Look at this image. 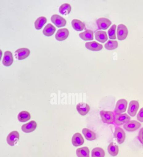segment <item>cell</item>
<instances>
[{"label":"cell","instance_id":"cell-1","mask_svg":"<svg viewBox=\"0 0 143 157\" xmlns=\"http://www.w3.org/2000/svg\"><path fill=\"white\" fill-rule=\"evenodd\" d=\"M100 115L104 123L110 124L114 122L115 115L113 112L102 110L100 112Z\"/></svg>","mask_w":143,"mask_h":157},{"label":"cell","instance_id":"cell-2","mask_svg":"<svg viewBox=\"0 0 143 157\" xmlns=\"http://www.w3.org/2000/svg\"><path fill=\"white\" fill-rule=\"evenodd\" d=\"M128 102L125 99H121L116 103L114 112L116 114H121L126 111Z\"/></svg>","mask_w":143,"mask_h":157},{"label":"cell","instance_id":"cell-3","mask_svg":"<svg viewBox=\"0 0 143 157\" xmlns=\"http://www.w3.org/2000/svg\"><path fill=\"white\" fill-rule=\"evenodd\" d=\"M131 117L126 113L116 114L115 116V124L117 125H121L126 124L130 121Z\"/></svg>","mask_w":143,"mask_h":157},{"label":"cell","instance_id":"cell-4","mask_svg":"<svg viewBox=\"0 0 143 157\" xmlns=\"http://www.w3.org/2000/svg\"><path fill=\"white\" fill-rule=\"evenodd\" d=\"M117 37L120 41L125 40L128 34V30L125 25L119 24L117 28Z\"/></svg>","mask_w":143,"mask_h":157},{"label":"cell","instance_id":"cell-5","mask_svg":"<svg viewBox=\"0 0 143 157\" xmlns=\"http://www.w3.org/2000/svg\"><path fill=\"white\" fill-rule=\"evenodd\" d=\"M30 50L27 48H19L15 52V57L18 60H21L27 58L30 55Z\"/></svg>","mask_w":143,"mask_h":157},{"label":"cell","instance_id":"cell-6","mask_svg":"<svg viewBox=\"0 0 143 157\" xmlns=\"http://www.w3.org/2000/svg\"><path fill=\"white\" fill-rule=\"evenodd\" d=\"M114 136L115 138H117L118 144H123L125 140V134L123 129L120 127H117L115 128Z\"/></svg>","mask_w":143,"mask_h":157},{"label":"cell","instance_id":"cell-7","mask_svg":"<svg viewBox=\"0 0 143 157\" xmlns=\"http://www.w3.org/2000/svg\"><path fill=\"white\" fill-rule=\"evenodd\" d=\"M141 126L140 122L136 121H129L124 124V128L128 132H134L138 130Z\"/></svg>","mask_w":143,"mask_h":157},{"label":"cell","instance_id":"cell-8","mask_svg":"<svg viewBox=\"0 0 143 157\" xmlns=\"http://www.w3.org/2000/svg\"><path fill=\"white\" fill-rule=\"evenodd\" d=\"M19 138V134L18 132L12 131L9 134L7 137V142L10 146H14L18 142Z\"/></svg>","mask_w":143,"mask_h":157},{"label":"cell","instance_id":"cell-9","mask_svg":"<svg viewBox=\"0 0 143 157\" xmlns=\"http://www.w3.org/2000/svg\"><path fill=\"white\" fill-rule=\"evenodd\" d=\"M51 21L58 28L63 27L66 24V20L57 14L53 15L51 17Z\"/></svg>","mask_w":143,"mask_h":157},{"label":"cell","instance_id":"cell-10","mask_svg":"<svg viewBox=\"0 0 143 157\" xmlns=\"http://www.w3.org/2000/svg\"><path fill=\"white\" fill-rule=\"evenodd\" d=\"M97 27L99 29L106 30L111 25V21L110 20L105 18H100L96 21Z\"/></svg>","mask_w":143,"mask_h":157},{"label":"cell","instance_id":"cell-11","mask_svg":"<svg viewBox=\"0 0 143 157\" xmlns=\"http://www.w3.org/2000/svg\"><path fill=\"white\" fill-rule=\"evenodd\" d=\"M139 107V103L136 100H132L130 101L128 113L130 116L134 117L137 114Z\"/></svg>","mask_w":143,"mask_h":157},{"label":"cell","instance_id":"cell-12","mask_svg":"<svg viewBox=\"0 0 143 157\" xmlns=\"http://www.w3.org/2000/svg\"><path fill=\"white\" fill-rule=\"evenodd\" d=\"M69 31L67 29H61L58 30L56 33L55 38L59 41H63L66 40L69 35Z\"/></svg>","mask_w":143,"mask_h":157},{"label":"cell","instance_id":"cell-13","mask_svg":"<svg viewBox=\"0 0 143 157\" xmlns=\"http://www.w3.org/2000/svg\"><path fill=\"white\" fill-rule=\"evenodd\" d=\"M37 126L36 122L32 121L27 124H23L22 127V130L24 132L30 133L34 131L36 128Z\"/></svg>","mask_w":143,"mask_h":157},{"label":"cell","instance_id":"cell-14","mask_svg":"<svg viewBox=\"0 0 143 157\" xmlns=\"http://www.w3.org/2000/svg\"><path fill=\"white\" fill-rule=\"evenodd\" d=\"M85 46L86 48L92 51H100L103 48V46L102 44L96 41L87 42Z\"/></svg>","mask_w":143,"mask_h":157},{"label":"cell","instance_id":"cell-15","mask_svg":"<svg viewBox=\"0 0 143 157\" xmlns=\"http://www.w3.org/2000/svg\"><path fill=\"white\" fill-rule=\"evenodd\" d=\"M76 109L79 114L81 115H85L89 113L90 107L85 103H80L76 106Z\"/></svg>","mask_w":143,"mask_h":157},{"label":"cell","instance_id":"cell-16","mask_svg":"<svg viewBox=\"0 0 143 157\" xmlns=\"http://www.w3.org/2000/svg\"><path fill=\"white\" fill-rule=\"evenodd\" d=\"M14 59L12 53L10 51L5 52L3 59V63L5 66H10L13 62Z\"/></svg>","mask_w":143,"mask_h":157},{"label":"cell","instance_id":"cell-17","mask_svg":"<svg viewBox=\"0 0 143 157\" xmlns=\"http://www.w3.org/2000/svg\"><path fill=\"white\" fill-rule=\"evenodd\" d=\"M84 140L83 137L80 133H76L73 136L72 138V143L74 146H81L84 143Z\"/></svg>","mask_w":143,"mask_h":157},{"label":"cell","instance_id":"cell-18","mask_svg":"<svg viewBox=\"0 0 143 157\" xmlns=\"http://www.w3.org/2000/svg\"><path fill=\"white\" fill-rule=\"evenodd\" d=\"M79 36L84 41H91L94 39L93 32L91 30H86L84 32L80 33Z\"/></svg>","mask_w":143,"mask_h":157},{"label":"cell","instance_id":"cell-19","mask_svg":"<svg viewBox=\"0 0 143 157\" xmlns=\"http://www.w3.org/2000/svg\"><path fill=\"white\" fill-rule=\"evenodd\" d=\"M95 37L96 40L103 43L106 42L108 39L106 32L104 31H97L95 33Z\"/></svg>","mask_w":143,"mask_h":157},{"label":"cell","instance_id":"cell-20","mask_svg":"<svg viewBox=\"0 0 143 157\" xmlns=\"http://www.w3.org/2000/svg\"><path fill=\"white\" fill-rule=\"evenodd\" d=\"M82 133L87 140L92 141L95 140L96 139V134L89 129H83Z\"/></svg>","mask_w":143,"mask_h":157},{"label":"cell","instance_id":"cell-21","mask_svg":"<svg viewBox=\"0 0 143 157\" xmlns=\"http://www.w3.org/2000/svg\"><path fill=\"white\" fill-rule=\"evenodd\" d=\"M72 26L76 31L80 32L83 31L85 28V24L78 19H73L72 21Z\"/></svg>","mask_w":143,"mask_h":157},{"label":"cell","instance_id":"cell-22","mask_svg":"<svg viewBox=\"0 0 143 157\" xmlns=\"http://www.w3.org/2000/svg\"><path fill=\"white\" fill-rule=\"evenodd\" d=\"M55 31V28L52 24H48L44 28L43 32L44 35L47 36H50L54 34Z\"/></svg>","mask_w":143,"mask_h":157},{"label":"cell","instance_id":"cell-23","mask_svg":"<svg viewBox=\"0 0 143 157\" xmlns=\"http://www.w3.org/2000/svg\"><path fill=\"white\" fill-rule=\"evenodd\" d=\"M76 153L78 157H89V150L87 147L77 149Z\"/></svg>","mask_w":143,"mask_h":157},{"label":"cell","instance_id":"cell-24","mask_svg":"<svg viewBox=\"0 0 143 157\" xmlns=\"http://www.w3.org/2000/svg\"><path fill=\"white\" fill-rule=\"evenodd\" d=\"M47 22V18L44 17H41L37 18L35 22V26L37 30H40Z\"/></svg>","mask_w":143,"mask_h":157},{"label":"cell","instance_id":"cell-25","mask_svg":"<svg viewBox=\"0 0 143 157\" xmlns=\"http://www.w3.org/2000/svg\"><path fill=\"white\" fill-rule=\"evenodd\" d=\"M72 7L68 3H64L59 8V11L60 14L63 15H67L71 12Z\"/></svg>","mask_w":143,"mask_h":157},{"label":"cell","instance_id":"cell-26","mask_svg":"<svg viewBox=\"0 0 143 157\" xmlns=\"http://www.w3.org/2000/svg\"><path fill=\"white\" fill-rule=\"evenodd\" d=\"M31 118L30 113L25 111L20 112L18 115V119L19 122H25L28 121Z\"/></svg>","mask_w":143,"mask_h":157},{"label":"cell","instance_id":"cell-27","mask_svg":"<svg viewBox=\"0 0 143 157\" xmlns=\"http://www.w3.org/2000/svg\"><path fill=\"white\" fill-rule=\"evenodd\" d=\"M108 152L110 155L116 156L118 154L119 148L117 145H114L113 143H111L108 146Z\"/></svg>","mask_w":143,"mask_h":157},{"label":"cell","instance_id":"cell-28","mask_svg":"<svg viewBox=\"0 0 143 157\" xmlns=\"http://www.w3.org/2000/svg\"><path fill=\"white\" fill-rule=\"evenodd\" d=\"M105 152L101 147H96L92 151V157H104Z\"/></svg>","mask_w":143,"mask_h":157},{"label":"cell","instance_id":"cell-29","mask_svg":"<svg viewBox=\"0 0 143 157\" xmlns=\"http://www.w3.org/2000/svg\"><path fill=\"white\" fill-rule=\"evenodd\" d=\"M118 47V42L116 41L109 40L104 44V47L107 50H112L116 49Z\"/></svg>","mask_w":143,"mask_h":157},{"label":"cell","instance_id":"cell-30","mask_svg":"<svg viewBox=\"0 0 143 157\" xmlns=\"http://www.w3.org/2000/svg\"><path fill=\"white\" fill-rule=\"evenodd\" d=\"M116 26L115 24L112 25L108 31L109 37L111 39H116Z\"/></svg>","mask_w":143,"mask_h":157},{"label":"cell","instance_id":"cell-31","mask_svg":"<svg viewBox=\"0 0 143 157\" xmlns=\"http://www.w3.org/2000/svg\"><path fill=\"white\" fill-rule=\"evenodd\" d=\"M137 120L141 122H143V107L140 109L137 116Z\"/></svg>","mask_w":143,"mask_h":157},{"label":"cell","instance_id":"cell-32","mask_svg":"<svg viewBox=\"0 0 143 157\" xmlns=\"http://www.w3.org/2000/svg\"><path fill=\"white\" fill-rule=\"evenodd\" d=\"M138 139L140 141L141 143L143 145V128H141L139 130L138 135Z\"/></svg>","mask_w":143,"mask_h":157}]
</instances>
